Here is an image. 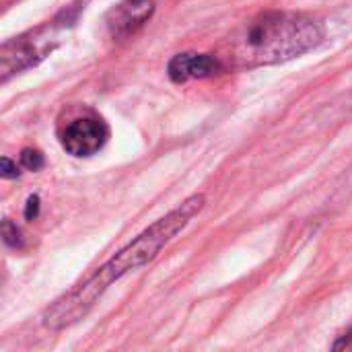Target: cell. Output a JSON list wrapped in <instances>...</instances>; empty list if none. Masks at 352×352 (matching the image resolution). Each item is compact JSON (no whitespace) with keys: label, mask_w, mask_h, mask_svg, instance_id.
I'll return each instance as SVG.
<instances>
[{"label":"cell","mask_w":352,"mask_h":352,"mask_svg":"<svg viewBox=\"0 0 352 352\" xmlns=\"http://www.w3.org/2000/svg\"><path fill=\"white\" fill-rule=\"evenodd\" d=\"M204 194H194L186 198L177 208L167 212L163 219L155 221L148 229H144L138 237H134L126 248H122L111 260H107L99 270L107 285H113L128 272H134L148 262H153L204 208Z\"/></svg>","instance_id":"obj_2"},{"label":"cell","mask_w":352,"mask_h":352,"mask_svg":"<svg viewBox=\"0 0 352 352\" xmlns=\"http://www.w3.org/2000/svg\"><path fill=\"white\" fill-rule=\"evenodd\" d=\"M2 241L10 250H21L23 248V233L10 219L2 221Z\"/></svg>","instance_id":"obj_8"},{"label":"cell","mask_w":352,"mask_h":352,"mask_svg":"<svg viewBox=\"0 0 352 352\" xmlns=\"http://www.w3.org/2000/svg\"><path fill=\"white\" fill-rule=\"evenodd\" d=\"M107 138H109V126L99 113L91 109L72 116L60 128L62 148L68 155L78 157V159L99 153L105 146Z\"/></svg>","instance_id":"obj_5"},{"label":"cell","mask_w":352,"mask_h":352,"mask_svg":"<svg viewBox=\"0 0 352 352\" xmlns=\"http://www.w3.org/2000/svg\"><path fill=\"white\" fill-rule=\"evenodd\" d=\"M322 39L324 27L318 19L301 12L268 10L245 21L227 39L225 54L219 58L225 66L252 70L295 60L318 47Z\"/></svg>","instance_id":"obj_1"},{"label":"cell","mask_w":352,"mask_h":352,"mask_svg":"<svg viewBox=\"0 0 352 352\" xmlns=\"http://www.w3.org/2000/svg\"><path fill=\"white\" fill-rule=\"evenodd\" d=\"M39 206H41V200L37 194L29 196L27 198V204H25V219L27 221H35L39 217Z\"/></svg>","instance_id":"obj_10"},{"label":"cell","mask_w":352,"mask_h":352,"mask_svg":"<svg viewBox=\"0 0 352 352\" xmlns=\"http://www.w3.org/2000/svg\"><path fill=\"white\" fill-rule=\"evenodd\" d=\"M21 165L27 171H39L45 165V157L37 148H23L21 151Z\"/></svg>","instance_id":"obj_9"},{"label":"cell","mask_w":352,"mask_h":352,"mask_svg":"<svg viewBox=\"0 0 352 352\" xmlns=\"http://www.w3.org/2000/svg\"><path fill=\"white\" fill-rule=\"evenodd\" d=\"M72 16L68 12H62V19H56L43 27H37L35 31L23 33L19 37H12L2 43L0 50V72L2 80L6 82L8 76L19 74L21 70L35 66L39 60H43L54 47H56V31L62 29Z\"/></svg>","instance_id":"obj_3"},{"label":"cell","mask_w":352,"mask_h":352,"mask_svg":"<svg viewBox=\"0 0 352 352\" xmlns=\"http://www.w3.org/2000/svg\"><path fill=\"white\" fill-rule=\"evenodd\" d=\"M155 12V0H122L107 14V29L113 39H128Z\"/></svg>","instance_id":"obj_6"},{"label":"cell","mask_w":352,"mask_h":352,"mask_svg":"<svg viewBox=\"0 0 352 352\" xmlns=\"http://www.w3.org/2000/svg\"><path fill=\"white\" fill-rule=\"evenodd\" d=\"M334 351H342V349H352V328H349L344 334H340L338 336V340L334 342V346H332Z\"/></svg>","instance_id":"obj_12"},{"label":"cell","mask_w":352,"mask_h":352,"mask_svg":"<svg viewBox=\"0 0 352 352\" xmlns=\"http://www.w3.org/2000/svg\"><path fill=\"white\" fill-rule=\"evenodd\" d=\"M225 62L219 56L212 54H196V52H184L169 60L167 74L173 82H188L196 78H210L225 70Z\"/></svg>","instance_id":"obj_7"},{"label":"cell","mask_w":352,"mask_h":352,"mask_svg":"<svg viewBox=\"0 0 352 352\" xmlns=\"http://www.w3.org/2000/svg\"><path fill=\"white\" fill-rule=\"evenodd\" d=\"M19 167H16V163L12 161V159H8V157H2V177L4 179H14V177H19Z\"/></svg>","instance_id":"obj_11"},{"label":"cell","mask_w":352,"mask_h":352,"mask_svg":"<svg viewBox=\"0 0 352 352\" xmlns=\"http://www.w3.org/2000/svg\"><path fill=\"white\" fill-rule=\"evenodd\" d=\"M109 289V285L103 280V276L95 270L91 276H87L80 285H76L74 289H70L66 295H62L60 299H56L43 314V326L60 332L66 330L70 326H74L76 322H80L82 318L89 316V311L97 305V301L101 299V295Z\"/></svg>","instance_id":"obj_4"}]
</instances>
